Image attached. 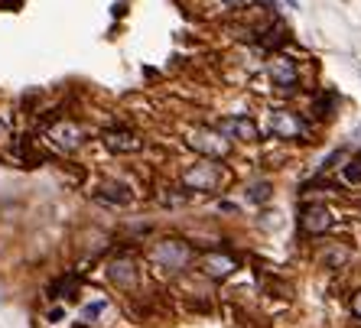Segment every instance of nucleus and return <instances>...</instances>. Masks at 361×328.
Masks as SVG:
<instances>
[{
  "label": "nucleus",
  "instance_id": "nucleus-16",
  "mask_svg": "<svg viewBox=\"0 0 361 328\" xmlns=\"http://www.w3.org/2000/svg\"><path fill=\"white\" fill-rule=\"evenodd\" d=\"M338 104L336 94H322L319 101H316V111H319V118H332V108Z\"/></svg>",
  "mask_w": 361,
  "mask_h": 328
},
{
  "label": "nucleus",
  "instance_id": "nucleus-12",
  "mask_svg": "<svg viewBox=\"0 0 361 328\" xmlns=\"http://www.w3.org/2000/svg\"><path fill=\"white\" fill-rule=\"evenodd\" d=\"M270 78H274V84H277L280 92H293L296 82H300L296 65L290 59H283V56H277V59L270 62Z\"/></svg>",
  "mask_w": 361,
  "mask_h": 328
},
{
  "label": "nucleus",
  "instance_id": "nucleus-5",
  "mask_svg": "<svg viewBox=\"0 0 361 328\" xmlns=\"http://www.w3.org/2000/svg\"><path fill=\"white\" fill-rule=\"evenodd\" d=\"M46 140L59 153H75L85 144V127L75 120H56V124L46 130Z\"/></svg>",
  "mask_w": 361,
  "mask_h": 328
},
{
  "label": "nucleus",
  "instance_id": "nucleus-1",
  "mask_svg": "<svg viewBox=\"0 0 361 328\" xmlns=\"http://www.w3.org/2000/svg\"><path fill=\"white\" fill-rule=\"evenodd\" d=\"M150 260H153V267L163 270V273H183V270L195 260V251L185 244V241L166 237V241H160V244L150 251Z\"/></svg>",
  "mask_w": 361,
  "mask_h": 328
},
{
  "label": "nucleus",
  "instance_id": "nucleus-8",
  "mask_svg": "<svg viewBox=\"0 0 361 328\" xmlns=\"http://www.w3.org/2000/svg\"><path fill=\"white\" fill-rule=\"evenodd\" d=\"M238 270V257L228 251H209L202 257V273L209 279H225Z\"/></svg>",
  "mask_w": 361,
  "mask_h": 328
},
{
  "label": "nucleus",
  "instance_id": "nucleus-15",
  "mask_svg": "<svg viewBox=\"0 0 361 328\" xmlns=\"http://www.w3.org/2000/svg\"><path fill=\"white\" fill-rule=\"evenodd\" d=\"M342 176H345V182H352V185H361V160H352V163H345Z\"/></svg>",
  "mask_w": 361,
  "mask_h": 328
},
{
  "label": "nucleus",
  "instance_id": "nucleus-19",
  "mask_svg": "<svg viewBox=\"0 0 361 328\" xmlns=\"http://www.w3.org/2000/svg\"><path fill=\"white\" fill-rule=\"evenodd\" d=\"M46 319H49V322H59L62 319V309H59V305H56V309H49V315H46Z\"/></svg>",
  "mask_w": 361,
  "mask_h": 328
},
{
  "label": "nucleus",
  "instance_id": "nucleus-11",
  "mask_svg": "<svg viewBox=\"0 0 361 328\" xmlns=\"http://www.w3.org/2000/svg\"><path fill=\"white\" fill-rule=\"evenodd\" d=\"M78 289H82V277L78 273H62V277H56L49 283V299H56V303H66V299H75Z\"/></svg>",
  "mask_w": 361,
  "mask_h": 328
},
{
  "label": "nucleus",
  "instance_id": "nucleus-10",
  "mask_svg": "<svg viewBox=\"0 0 361 328\" xmlns=\"http://www.w3.org/2000/svg\"><path fill=\"white\" fill-rule=\"evenodd\" d=\"M219 130L228 140H244V144H254V140H257V124L247 118H228V120H221Z\"/></svg>",
  "mask_w": 361,
  "mask_h": 328
},
{
  "label": "nucleus",
  "instance_id": "nucleus-18",
  "mask_svg": "<svg viewBox=\"0 0 361 328\" xmlns=\"http://www.w3.org/2000/svg\"><path fill=\"white\" fill-rule=\"evenodd\" d=\"M352 315H355V319H361V293L352 296Z\"/></svg>",
  "mask_w": 361,
  "mask_h": 328
},
{
  "label": "nucleus",
  "instance_id": "nucleus-6",
  "mask_svg": "<svg viewBox=\"0 0 361 328\" xmlns=\"http://www.w3.org/2000/svg\"><path fill=\"white\" fill-rule=\"evenodd\" d=\"M270 134L280 140H302L306 137V124L293 111H274L270 114Z\"/></svg>",
  "mask_w": 361,
  "mask_h": 328
},
{
  "label": "nucleus",
  "instance_id": "nucleus-13",
  "mask_svg": "<svg viewBox=\"0 0 361 328\" xmlns=\"http://www.w3.org/2000/svg\"><path fill=\"white\" fill-rule=\"evenodd\" d=\"M98 195L104 198V202H114V205H127L130 198H134L130 185L114 182V179H104V182H101V189H98Z\"/></svg>",
  "mask_w": 361,
  "mask_h": 328
},
{
  "label": "nucleus",
  "instance_id": "nucleus-20",
  "mask_svg": "<svg viewBox=\"0 0 361 328\" xmlns=\"http://www.w3.org/2000/svg\"><path fill=\"white\" fill-rule=\"evenodd\" d=\"M225 4H228V7H238V4H241V0H225Z\"/></svg>",
  "mask_w": 361,
  "mask_h": 328
},
{
  "label": "nucleus",
  "instance_id": "nucleus-17",
  "mask_svg": "<svg viewBox=\"0 0 361 328\" xmlns=\"http://www.w3.org/2000/svg\"><path fill=\"white\" fill-rule=\"evenodd\" d=\"M267 195H270V185L267 182L251 185V202H267Z\"/></svg>",
  "mask_w": 361,
  "mask_h": 328
},
{
  "label": "nucleus",
  "instance_id": "nucleus-3",
  "mask_svg": "<svg viewBox=\"0 0 361 328\" xmlns=\"http://www.w3.org/2000/svg\"><path fill=\"white\" fill-rule=\"evenodd\" d=\"M189 146H192L195 153H202V156H209V160H221V156H228V150H231V140H228L221 130L199 127V130L189 134Z\"/></svg>",
  "mask_w": 361,
  "mask_h": 328
},
{
  "label": "nucleus",
  "instance_id": "nucleus-2",
  "mask_svg": "<svg viewBox=\"0 0 361 328\" xmlns=\"http://www.w3.org/2000/svg\"><path fill=\"white\" fill-rule=\"evenodd\" d=\"M183 185L189 192H215L221 185V166L215 160H202L183 172Z\"/></svg>",
  "mask_w": 361,
  "mask_h": 328
},
{
  "label": "nucleus",
  "instance_id": "nucleus-7",
  "mask_svg": "<svg viewBox=\"0 0 361 328\" xmlns=\"http://www.w3.org/2000/svg\"><path fill=\"white\" fill-rule=\"evenodd\" d=\"M300 227H302V234H312V237L326 234L329 227H332V211L319 202L306 205V208L300 211Z\"/></svg>",
  "mask_w": 361,
  "mask_h": 328
},
{
  "label": "nucleus",
  "instance_id": "nucleus-14",
  "mask_svg": "<svg viewBox=\"0 0 361 328\" xmlns=\"http://www.w3.org/2000/svg\"><path fill=\"white\" fill-rule=\"evenodd\" d=\"M111 312L108 299H94V303L82 305V322H88V325H101V319Z\"/></svg>",
  "mask_w": 361,
  "mask_h": 328
},
{
  "label": "nucleus",
  "instance_id": "nucleus-4",
  "mask_svg": "<svg viewBox=\"0 0 361 328\" xmlns=\"http://www.w3.org/2000/svg\"><path fill=\"white\" fill-rule=\"evenodd\" d=\"M104 277L114 289L121 293H134L140 286V270H137V260L134 257H114V260L104 267Z\"/></svg>",
  "mask_w": 361,
  "mask_h": 328
},
{
  "label": "nucleus",
  "instance_id": "nucleus-9",
  "mask_svg": "<svg viewBox=\"0 0 361 328\" xmlns=\"http://www.w3.org/2000/svg\"><path fill=\"white\" fill-rule=\"evenodd\" d=\"M101 144L108 146L111 153H137L140 150V137L130 130V127H108L104 134H101Z\"/></svg>",
  "mask_w": 361,
  "mask_h": 328
}]
</instances>
